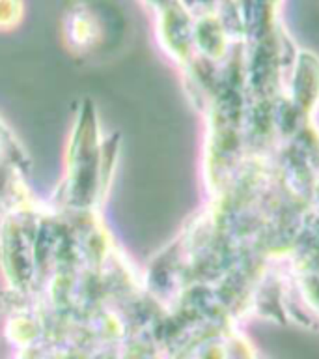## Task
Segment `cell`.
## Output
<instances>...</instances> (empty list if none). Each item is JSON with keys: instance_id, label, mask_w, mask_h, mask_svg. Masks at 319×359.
Segmentation results:
<instances>
[{"instance_id": "obj_3", "label": "cell", "mask_w": 319, "mask_h": 359, "mask_svg": "<svg viewBox=\"0 0 319 359\" xmlns=\"http://www.w3.org/2000/svg\"><path fill=\"white\" fill-rule=\"evenodd\" d=\"M159 38L162 47L179 62H189L194 53V21L183 0H170L159 8Z\"/></svg>"}, {"instance_id": "obj_6", "label": "cell", "mask_w": 319, "mask_h": 359, "mask_svg": "<svg viewBox=\"0 0 319 359\" xmlns=\"http://www.w3.org/2000/svg\"><path fill=\"white\" fill-rule=\"evenodd\" d=\"M194 47L207 60H220L228 50V32L215 13L206 11L194 21Z\"/></svg>"}, {"instance_id": "obj_8", "label": "cell", "mask_w": 319, "mask_h": 359, "mask_svg": "<svg viewBox=\"0 0 319 359\" xmlns=\"http://www.w3.org/2000/svg\"><path fill=\"white\" fill-rule=\"evenodd\" d=\"M144 2H146V4L153 6L155 10H159V8H162V6H164V4H168L170 0H144Z\"/></svg>"}, {"instance_id": "obj_5", "label": "cell", "mask_w": 319, "mask_h": 359, "mask_svg": "<svg viewBox=\"0 0 319 359\" xmlns=\"http://www.w3.org/2000/svg\"><path fill=\"white\" fill-rule=\"evenodd\" d=\"M293 296L285 288V316L288 309L291 318H306V325H319V268H299L293 273Z\"/></svg>"}, {"instance_id": "obj_2", "label": "cell", "mask_w": 319, "mask_h": 359, "mask_svg": "<svg viewBox=\"0 0 319 359\" xmlns=\"http://www.w3.org/2000/svg\"><path fill=\"white\" fill-rule=\"evenodd\" d=\"M173 359H260V353L237 325H224L189 342Z\"/></svg>"}, {"instance_id": "obj_7", "label": "cell", "mask_w": 319, "mask_h": 359, "mask_svg": "<svg viewBox=\"0 0 319 359\" xmlns=\"http://www.w3.org/2000/svg\"><path fill=\"white\" fill-rule=\"evenodd\" d=\"M24 17L22 0H0V30L15 28Z\"/></svg>"}, {"instance_id": "obj_4", "label": "cell", "mask_w": 319, "mask_h": 359, "mask_svg": "<svg viewBox=\"0 0 319 359\" xmlns=\"http://www.w3.org/2000/svg\"><path fill=\"white\" fill-rule=\"evenodd\" d=\"M288 100L304 118H310L319 105V58L301 50L290 69Z\"/></svg>"}, {"instance_id": "obj_1", "label": "cell", "mask_w": 319, "mask_h": 359, "mask_svg": "<svg viewBox=\"0 0 319 359\" xmlns=\"http://www.w3.org/2000/svg\"><path fill=\"white\" fill-rule=\"evenodd\" d=\"M125 19L108 0H73L62 15V36L75 55L92 56L122 41Z\"/></svg>"}]
</instances>
